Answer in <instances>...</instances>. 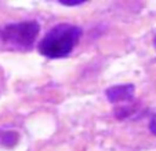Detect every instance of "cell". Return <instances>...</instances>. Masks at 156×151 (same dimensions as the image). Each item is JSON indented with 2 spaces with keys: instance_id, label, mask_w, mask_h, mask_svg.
Returning a JSON list of instances; mask_svg holds the SVG:
<instances>
[{
  "instance_id": "cell-1",
  "label": "cell",
  "mask_w": 156,
  "mask_h": 151,
  "mask_svg": "<svg viewBox=\"0 0 156 151\" xmlns=\"http://www.w3.org/2000/svg\"><path fill=\"white\" fill-rule=\"evenodd\" d=\"M80 36L82 29L79 26L72 23H58L39 43V52L50 59L65 58L73 51Z\"/></svg>"
},
{
  "instance_id": "cell-2",
  "label": "cell",
  "mask_w": 156,
  "mask_h": 151,
  "mask_svg": "<svg viewBox=\"0 0 156 151\" xmlns=\"http://www.w3.org/2000/svg\"><path fill=\"white\" fill-rule=\"evenodd\" d=\"M39 32L40 26L36 21L9 23L0 28V41L11 49L28 51L33 47Z\"/></svg>"
},
{
  "instance_id": "cell-3",
  "label": "cell",
  "mask_w": 156,
  "mask_h": 151,
  "mask_svg": "<svg viewBox=\"0 0 156 151\" xmlns=\"http://www.w3.org/2000/svg\"><path fill=\"white\" fill-rule=\"evenodd\" d=\"M106 96L111 103H119L120 106L129 105L134 99V85L124 84L111 87L106 89Z\"/></svg>"
},
{
  "instance_id": "cell-4",
  "label": "cell",
  "mask_w": 156,
  "mask_h": 151,
  "mask_svg": "<svg viewBox=\"0 0 156 151\" xmlns=\"http://www.w3.org/2000/svg\"><path fill=\"white\" fill-rule=\"evenodd\" d=\"M59 3L65 4V6H79V4H83L86 2L84 0H61Z\"/></svg>"
},
{
  "instance_id": "cell-5",
  "label": "cell",
  "mask_w": 156,
  "mask_h": 151,
  "mask_svg": "<svg viewBox=\"0 0 156 151\" xmlns=\"http://www.w3.org/2000/svg\"><path fill=\"white\" fill-rule=\"evenodd\" d=\"M149 129L153 135H156V114L151 118V122H149Z\"/></svg>"
},
{
  "instance_id": "cell-6",
  "label": "cell",
  "mask_w": 156,
  "mask_h": 151,
  "mask_svg": "<svg viewBox=\"0 0 156 151\" xmlns=\"http://www.w3.org/2000/svg\"><path fill=\"white\" fill-rule=\"evenodd\" d=\"M155 48H156V37H155Z\"/></svg>"
}]
</instances>
